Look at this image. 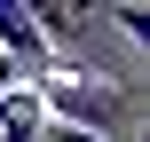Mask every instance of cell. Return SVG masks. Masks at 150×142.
Segmentation results:
<instances>
[{"label": "cell", "instance_id": "obj_1", "mask_svg": "<svg viewBox=\"0 0 150 142\" xmlns=\"http://www.w3.org/2000/svg\"><path fill=\"white\" fill-rule=\"evenodd\" d=\"M32 95H40V111H47V126H79V134H103L119 142L127 134V111H134V95L127 87H95V79H32Z\"/></svg>", "mask_w": 150, "mask_h": 142}, {"label": "cell", "instance_id": "obj_2", "mask_svg": "<svg viewBox=\"0 0 150 142\" xmlns=\"http://www.w3.org/2000/svg\"><path fill=\"white\" fill-rule=\"evenodd\" d=\"M0 55L16 63V79L32 87V79H47V40L32 32V8L24 0H0Z\"/></svg>", "mask_w": 150, "mask_h": 142}, {"label": "cell", "instance_id": "obj_3", "mask_svg": "<svg viewBox=\"0 0 150 142\" xmlns=\"http://www.w3.org/2000/svg\"><path fill=\"white\" fill-rule=\"evenodd\" d=\"M111 24H119L127 40H150V8H111Z\"/></svg>", "mask_w": 150, "mask_h": 142}]
</instances>
